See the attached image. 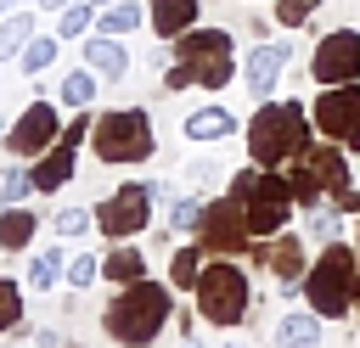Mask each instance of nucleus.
Wrapping results in <instances>:
<instances>
[{"instance_id": "5", "label": "nucleus", "mask_w": 360, "mask_h": 348, "mask_svg": "<svg viewBox=\"0 0 360 348\" xmlns=\"http://www.w3.org/2000/svg\"><path fill=\"white\" fill-rule=\"evenodd\" d=\"M231 196L248 202V225H253V236H276V230H287V219H292V208H298L287 174H264V168H242V174L231 180Z\"/></svg>"}, {"instance_id": "25", "label": "nucleus", "mask_w": 360, "mask_h": 348, "mask_svg": "<svg viewBox=\"0 0 360 348\" xmlns=\"http://www.w3.org/2000/svg\"><path fill=\"white\" fill-rule=\"evenodd\" d=\"M96 28H101V34H135V28H141V6H135V0H112Z\"/></svg>"}, {"instance_id": "43", "label": "nucleus", "mask_w": 360, "mask_h": 348, "mask_svg": "<svg viewBox=\"0 0 360 348\" xmlns=\"http://www.w3.org/2000/svg\"><path fill=\"white\" fill-rule=\"evenodd\" d=\"M90 6H101V11H107V6H112V0H90Z\"/></svg>"}, {"instance_id": "2", "label": "nucleus", "mask_w": 360, "mask_h": 348, "mask_svg": "<svg viewBox=\"0 0 360 348\" xmlns=\"http://www.w3.org/2000/svg\"><path fill=\"white\" fill-rule=\"evenodd\" d=\"M169 286H158V281H129V286H118V297L107 303V314H101V326H107V337L112 342H124V348H146L163 326H169Z\"/></svg>"}, {"instance_id": "12", "label": "nucleus", "mask_w": 360, "mask_h": 348, "mask_svg": "<svg viewBox=\"0 0 360 348\" xmlns=\"http://www.w3.org/2000/svg\"><path fill=\"white\" fill-rule=\"evenodd\" d=\"M309 73H315V84H354L360 79V34L354 28H332L315 45Z\"/></svg>"}, {"instance_id": "13", "label": "nucleus", "mask_w": 360, "mask_h": 348, "mask_svg": "<svg viewBox=\"0 0 360 348\" xmlns=\"http://www.w3.org/2000/svg\"><path fill=\"white\" fill-rule=\"evenodd\" d=\"M84 135H90V118H73V123L62 129V140H56V146L28 168V174H34V191H62V185L73 180V152H79V140H84Z\"/></svg>"}, {"instance_id": "49", "label": "nucleus", "mask_w": 360, "mask_h": 348, "mask_svg": "<svg viewBox=\"0 0 360 348\" xmlns=\"http://www.w3.org/2000/svg\"><path fill=\"white\" fill-rule=\"evenodd\" d=\"M354 247H360V241H354Z\"/></svg>"}, {"instance_id": "22", "label": "nucleus", "mask_w": 360, "mask_h": 348, "mask_svg": "<svg viewBox=\"0 0 360 348\" xmlns=\"http://www.w3.org/2000/svg\"><path fill=\"white\" fill-rule=\"evenodd\" d=\"M28 39H34V17H28V11H6V17H0V62L22 56Z\"/></svg>"}, {"instance_id": "31", "label": "nucleus", "mask_w": 360, "mask_h": 348, "mask_svg": "<svg viewBox=\"0 0 360 348\" xmlns=\"http://www.w3.org/2000/svg\"><path fill=\"white\" fill-rule=\"evenodd\" d=\"M90 0H73L68 11H62V28H56V39H79V34H90Z\"/></svg>"}, {"instance_id": "34", "label": "nucleus", "mask_w": 360, "mask_h": 348, "mask_svg": "<svg viewBox=\"0 0 360 348\" xmlns=\"http://www.w3.org/2000/svg\"><path fill=\"white\" fill-rule=\"evenodd\" d=\"M315 6H321V0H276V22H281V28H304V22L315 17Z\"/></svg>"}, {"instance_id": "46", "label": "nucleus", "mask_w": 360, "mask_h": 348, "mask_svg": "<svg viewBox=\"0 0 360 348\" xmlns=\"http://www.w3.org/2000/svg\"><path fill=\"white\" fill-rule=\"evenodd\" d=\"M0 129H6V123H0Z\"/></svg>"}, {"instance_id": "28", "label": "nucleus", "mask_w": 360, "mask_h": 348, "mask_svg": "<svg viewBox=\"0 0 360 348\" xmlns=\"http://www.w3.org/2000/svg\"><path fill=\"white\" fill-rule=\"evenodd\" d=\"M287 185H292V196H298V208H321V196H326V191H321V180H315V168H309V163H298V168H292V174H287Z\"/></svg>"}, {"instance_id": "15", "label": "nucleus", "mask_w": 360, "mask_h": 348, "mask_svg": "<svg viewBox=\"0 0 360 348\" xmlns=\"http://www.w3.org/2000/svg\"><path fill=\"white\" fill-rule=\"evenodd\" d=\"M253 264H264L276 281H304V275H309V269H304V241H298V236H281V230L264 236V247L253 253Z\"/></svg>"}, {"instance_id": "17", "label": "nucleus", "mask_w": 360, "mask_h": 348, "mask_svg": "<svg viewBox=\"0 0 360 348\" xmlns=\"http://www.w3.org/2000/svg\"><path fill=\"white\" fill-rule=\"evenodd\" d=\"M84 67H96L101 79H124L129 73V51L118 45V34H96V39H84Z\"/></svg>"}, {"instance_id": "38", "label": "nucleus", "mask_w": 360, "mask_h": 348, "mask_svg": "<svg viewBox=\"0 0 360 348\" xmlns=\"http://www.w3.org/2000/svg\"><path fill=\"white\" fill-rule=\"evenodd\" d=\"M191 84H197V79H191V67H186V62H174V67L163 73V90H174V95H180V90H191Z\"/></svg>"}, {"instance_id": "3", "label": "nucleus", "mask_w": 360, "mask_h": 348, "mask_svg": "<svg viewBox=\"0 0 360 348\" xmlns=\"http://www.w3.org/2000/svg\"><path fill=\"white\" fill-rule=\"evenodd\" d=\"M360 275V247H343V241H326V253H315V269L304 275V297L321 320H343L360 297L354 286Z\"/></svg>"}, {"instance_id": "23", "label": "nucleus", "mask_w": 360, "mask_h": 348, "mask_svg": "<svg viewBox=\"0 0 360 348\" xmlns=\"http://www.w3.org/2000/svg\"><path fill=\"white\" fill-rule=\"evenodd\" d=\"M101 275H107V281H118V286H129V281H146V258H141L135 247H112V253L101 258Z\"/></svg>"}, {"instance_id": "40", "label": "nucleus", "mask_w": 360, "mask_h": 348, "mask_svg": "<svg viewBox=\"0 0 360 348\" xmlns=\"http://www.w3.org/2000/svg\"><path fill=\"white\" fill-rule=\"evenodd\" d=\"M34 342H39V348H68V342H62V331H39Z\"/></svg>"}, {"instance_id": "26", "label": "nucleus", "mask_w": 360, "mask_h": 348, "mask_svg": "<svg viewBox=\"0 0 360 348\" xmlns=\"http://www.w3.org/2000/svg\"><path fill=\"white\" fill-rule=\"evenodd\" d=\"M197 275H202V241H197V247H180V253L169 258V281H174V286H197Z\"/></svg>"}, {"instance_id": "36", "label": "nucleus", "mask_w": 360, "mask_h": 348, "mask_svg": "<svg viewBox=\"0 0 360 348\" xmlns=\"http://www.w3.org/2000/svg\"><path fill=\"white\" fill-rule=\"evenodd\" d=\"M96 275H101V264H96V258H90V253H79V258H73V264H68V281H73V286H90V281H96Z\"/></svg>"}, {"instance_id": "39", "label": "nucleus", "mask_w": 360, "mask_h": 348, "mask_svg": "<svg viewBox=\"0 0 360 348\" xmlns=\"http://www.w3.org/2000/svg\"><path fill=\"white\" fill-rule=\"evenodd\" d=\"M332 202H338V213H349V219H360V191H354V185H343V191H338Z\"/></svg>"}, {"instance_id": "20", "label": "nucleus", "mask_w": 360, "mask_h": 348, "mask_svg": "<svg viewBox=\"0 0 360 348\" xmlns=\"http://www.w3.org/2000/svg\"><path fill=\"white\" fill-rule=\"evenodd\" d=\"M34 230H39L34 208H17V202L0 208V253H22V247L34 241Z\"/></svg>"}, {"instance_id": "18", "label": "nucleus", "mask_w": 360, "mask_h": 348, "mask_svg": "<svg viewBox=\"0 0 360 348\" xmlns=\"http://www.w3.org/2000/svg\"><path fill=\"white\" fill-rule=\"evenodd\" d=\"M304 163L315 168L321 191H332V196H338V191L349 185V157H343L338 146H309V152H304Z\"/></svg>"}, {"instance_id": "44", "label": "nucleus", "mask_w": 360, "mask_h": 348, "mask_svg": "<svg viewBox=\"0 0 360 348\" xmlns=\"http://www.w3.org/2000/svg\"><path fill=\"white\" fill-rule=\"evenodd\" d=\"M186 348H197V342H186Z\"/></svg>"}, {"instance_id": "19", "label": "nucleus", "mask_w": 360, "mask_h": 348, "mask_svg": "<svg viewBox=\"0 0 360 348\" xmlns=\"http://www.w3.org/2000/svg\"><path fill=\"white\" fill-rule=\"evenodd\" d=\"M276 348H321V314H315V309L281 314V320H276Z\"/></svg>"}, {"instance_id": "4", "label": "nucleus", "mask_w": 360, "mask_h": 348, "mask_svg": "<svg viewBox=\"0 0 360 348\" xmlns=\"http://www.w3.org/2000/svg\"><path fill=\"white\" fill-rule=\"evenodd\" d=\"M90 146H96V157H101V163L124 168V163H146V157H152V146H158V135H152V118H146L141 107H112V112H101V118H96Z\"/></svg>"}, {"instance_id": "24", "label": "nucleus", "mask_w": 360, "mask_h": 348, "mask_svg": "<svg viewBox=\"0 0 360 348\" xmlns=\"http://www.w3.org/2000/svg\"><path fill=\"white\" fill-rule=\"evenodd\" d=\"M62 275H68V258H62L56 247H45V253L28 258V286H34V292H51Z\"/></svg>"}, {"instance_id": "11", "label": "nucleus", "mask_w": 360, "mask_h": 348, "mask_svg": "<svg viewBox=\"0 0 360 348\" xmlns=\"http://www.w3.org/2000/svg\"><path fill=\"white\" fill-rule=\"evenodd\" d=\"M62 129H68V123L56 118L51 101H28V112L6 129V152H11V157H45V152L62 140Z\"/></svg>"}, {"instance_id": "9", "label": "nucleus", "mask_w": 360, "mask_h": 348, "mask_svg": "<svg viewBox=\"0 0 360 348\" xmlns=\"http://www.w3.org/2000/svg\"><path fill=\"white\" fill-rule=\"evenodd\" d=\"M152 185H118L101 208H96V230L101 236H112V241H129V236H141L146 225H152Z\"/></svg>"}, {"instance_id": "30", "label": "nucleus", "mask_w": 360, "mask_h": 348, "mask_svg": "<svg viewBox=\"0 0 360 348\" xmlns=\"http://www.w3.org/2000/svg\"><path fill=\"white\" fill-rule=\"evenodd\" d=\"M22 326V286L0 275V331H17Z\"/></svg>"}, {"instance_id": "47", "label": "nucleus", "mask_w": 360, "mask_h": 348, "mask_svg": "<svg viewBox=\"0 0 360 348\" xmlns=\"http://www.w3.org/2000/svg\"><path fill=\"white\" fill-rule=\"evenodd\" d=\"M231 348H236V342H231Z\"/></svg>"}, {"instance_id": "21", "label": "nucleus", "mask_w": 360, "mask_h": 348, "mask_svg": "<svg viewBox=\"0 0 360 348\" xmlns=\"http://www.w3.org/2000/svg\"><path fill=\"white\" fill-rule=\"evenodd\" d=\"M225 135H236V118L225 107H197L186 118V140H225Z\"/></svg>"}, {"instance_id": "35", "label": "nucleus", "mask_w": 360, "mask_h": 348, "mask_svg": "<svg viewBox=\"0 0 360 348\" xmlns=\"http://www.w3.org/2000/svg\"><path fill=\"white\" fill-rule=\"evenodd\" d=\"M90 225H96L90 208H62V213H56V230H62V236H84Z\"/></svg>"}, {"instance_id": "1", "label": "nucleus", "mask_w": 360, "mask_h": 348, "mask_svg": "<svg viewBox=\"0 0 360 348\" xmlns=\"http://www.w3.org/2000/svg\"><path fill=\"white\" fill-rule=\"evenodd\" d=\"M309 140V112L298 101H259V112L248 118V157L259 168H276L287 157H304Z\"/></svg>"}, {"instance_id": "45", "label": "nucleus", "mask_w": 360, "mask_h": 348, "mask_svg": "<svg viewBox=\"0 0 360 348\" xmlns=\"http://www.w3.org/2000/svg\"><path fill=\"white\" fill-rule=\"evenodd\" d=\"M354 309H360V297H354Z\"/></svg>"}, {"instance_id": "29", "label": "nucleus", "mask_w": 360, "mask_h": 348, "mask_svg": "<svg viewBox=\"0 0 360 348\" xmlns=\"http://www.w3.org/2000/svg\"><path fill=\"white\" fill-rule=\"evenodd\" d=\"M202 213H208V202H202V196H174L169 225H174V230H202Z\"/></svg>"}, {"instance_id": "48", "label": "nucleus", "mask_w": 360, "mask_h": 348, "mask_svg": "<svg viewBox=\"0 0 360 348\" xmlns=\"http://www.w3.org/2000/svg\"><path fill=\"white\" fill-rule=\"evenodd\" d=\"M68 348H73V342H68Z\"/></svg>"}, {"instance_id": "33", "label": "nucleus", "mask_w": 360, "mask_h": 348, "mask_svg": "<svg viewBox=\"0 0 360 348\" xmlns=\"http://www.w3.org/2000/svg\"><path fill=\"white\" fill-rule=\"evenodd\" d=\"M34 191V174L28 168H0V202H22Z\"/></svg>"}, {"instance_id": "41", "label": "nucleus", "mask_w": 360, "mask_h": 348, "mask_svg": "<svg viewBox=\"0 0 360 348\" xmlns=\"http://www.w3.org/2000/svg\"><path fill=\"white\" fill-rule=\"evenodd\" d=\"M39 6H45V11H68L73 0H39Z\"/></svg>"}, {"instance_id": "8", "label": "nucleus", "mask_w": 360, "mask_h": 348, "mask_svg": "<svg viewBox=\"0 0 360 348\" xmlns=\"http://www.w3.org/2000/svg\"><path fill=\"white\" fill-rule=\"evenodd\" d=\"M202 253H214V258H231V253H248V241H253V225H248V202L242 196H219V202H208V213H202Z\"/></svg>"}, {"instance_id": "10", "label": "nucleus", "mask_w": 360, "mask_h": 348, "mask_svg": "<svg viewBox=\"0 0 360 348\" xmlns=\"http://www.w3.org/2000/svg\"><path fill=\"white\" fill-rule=\"evenodd\" d=\"M315 129L360 152V84H326L315 95Z\"/></svg>"}, {"instance_id": "14", "label": "nucleus", "mask_w": 360, "mask_h": 348, "mask_svg": "<svg viewBox=\"0 0 360 348\" xmlns=\"http://www.w3.org/2000/svg\"><path fill=\"white\" fill-rule=\"evenodd\" d=\"M287 56H292V45H287V39H259V45L248 51V67H242V79H248V90H253L259 101H270V90H276V79H281Z\"/></svg>"}, {"instance_id": "27", "label": "nucleus", "mask_w": 360, "mask_h": 348, "mask_svg": "<svg viewBox=\"0 0 360 348\" xmlns=\"http://www.w3.org/2000/svg\"><path fill=\"white\" fill-rule=\"evenodd\" d=\"M90 95H96V67H79V73H68V79H62V101H68V107H79V112H84V107H90Z\"/></svg>"}, {"instance_id": "37", "label": "nucleus", "mask_w": 360, "mask_h": 348, "mask_svg": "<svg viewBox=\"0 0 360 348\" xmlns=\"http://www.w3.org/2000/svg\"><path fill=\"white\" fill-rule=\"evenodd\" d=\"M304 213H309V236H315V241H332V230H338V219H332L326 208H321V213H315V208H304Z\"/></svg>"}, {"instance_id": "7", "label": "nucleus", "mask_w": 360, "mask_h": 348, "mask_svg": "<svg viewBox=\"0 0 360 348\" xmlns=\"http://www.w3.org/2000/svg\"><path fill=\"white\" fill-rule=\"evenodd\" d=\"M169 45H174V62H186L202 90H225V84H231L236 51H231V34H225V28H186V34L169 39Z\"/></svg>"}, {"instance_id": "6", "label": "nucleus", "mask_w": 360, "mask_h": 348, "mask_svg": "<svg viewBox=\"0 0 360 348\" xmlns=\"http://www.w3.org/2000/svg\"><path fill=\"white\" fill-rule=\"evenodd\" d=\"M191 292H197V314L208 326H242L248 320V275H242L236 258L202 264V275H197Z\"/></svg>"}, {"instance_id": "42", "label": "nucleus", "mask_w": 360, "mask_h": 348, "mask_svg": "<svg viewBox=\"0 0 360 348\" xmlns=\"http://www.w3.org/2000/svg\"><path fill=\"white\" fill-rule=\"evenodd\" d=\"M11 6H17V0H0V17H6V11H11Z\"/></svg>"}, {"instance_id": "32", "label": "nucleus", "mask_w": 360, "mask_h": 348, "mask_svg": "<svg viewBox=\"0 0 360 348\" xmlns=\"http://www.w3.org/2000/svg\"><path fill=\"white\" fill-rule=\"evenodd\" d=\"M51 62H56V39H51V34H45V39L34 34V39H28V51H22V73H45Z\"/></svg>"}, {"instance_id": "16", "label": "nucleus", "mask_w": 360, "mask_h": 348, "mask_svg": "<svg viewBox=\"0 0 360 348\" xmlns=\"http://www.w3.org/2000/svg\"><path fill=\"white\" fill-rule=\"evenodd\" d=\"M197 11H202V0H152V34L158 39H180L186 28H197Z\"/></svg>"}]
</instances>
